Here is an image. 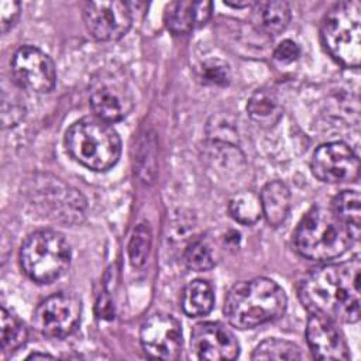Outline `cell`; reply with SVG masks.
<instances>
[{
  "instance_id": "6da1fadb",
  "label": "cell",
  "mask_w": 361,
  "mask_h": 361,
  "mask_svg": "<svg viewBox=\"0 0 361 361\" xmlns=\"http://www.w3.org/2000/svg\"><path fill=\"white\" fill-rule=\"evenodd\" d=\"M360 257L345 262L326 264L307 274L298 296L303 307L334 323H355L360 319Z\"/></svg>"
},
{
  "instance_id": "7a4b0ae2",
  "label": "cell",
  "mask_w": 361,
  "mask_h": 361,
  "mask_svg": "<svg viewBox=\"0 0 361 361\" xmlns=\"http://www.w3.org/2000/svg\"><path fill=\"white\" fill-rule=\"evenodd\" d=\"M288 298L269 278H254L234 285L226 296L223 313L227 322L241 330L274 322L283 316Z\"/></svg>"
},
{
  "instance_id": "3957f363",
  "label": "cell",
  "mask_w": 361,
  "mask_h": 361,
  "mask_svg": "<svg viewBox=\"0 0 361 361\" xmlns=\"http://www.w3.org/2000/svg\"><path fill=\"white\" fill-rule=\"evenodd\" d=\"M360 238L330 207L314 206L293 233L296 251L312 261H329L343 255Z\"/></svg>"
},
{
  "instance_id": "277c9868",
  "label": "cell",
  "mask_w": 361,
  "mask_h": 361,
  "mask_svg": "<svg viewBox=\"0 0 361 361\" xmlns=\"http://www.w3.org/2000/svg\"><path fill=\"white\" fill-rule=\"evenodd\" d=\"M65 147L76 162L99 172L114 166L121 154L117 131L97 117L75 121L65 134Z\"/></svg>"
},
{
  "instance_id": "5b68a950",
  "label": "cell",
  "mask_w": 361,
  "mask_h": 361,
  "mask_svg": "<svg viewBox=\"0 0 361 361\" xmlns=\"http://www.w3.org/2000/svg\"><path fill=\"white\" fill-rule=\"evenodd\" d=\"M323 47L344 68H358L361 61V4L355 0L333 6L320 27Z\"/></svg>"
},
{
  "instance_id": "8992f818",
  "label": "cell",
  "mask_w": 361,
  "mask_h": 361,
  "mask_svg": "<svg viewBox=\"0 0 361 361\" xmlns=\"http://www.w3.org/2000/svg\"><path fill=\"white\" fill-rule=\"evenodd\" d=\"M20 264L25 275L34 282L52 283L69 268V244L58 231H35L21 245Z\"/></svg>"
},
{
  "instance_id": "52a82bcc",
  "label": "cell",
  "mask_w": 361,
  "mask_h": 361,
  "mask_svg": "<svg viewBox=\"0 0 361 361\" xmlns=\"http://www.w3.org/2000/svg\"><path fill=\"white\" fill-rule=\"evenodd\" d=\"M25 195L44 217L62 223H79L85 216L82 193L51 175H35L27 182Z\"/></svg>"
},
{
  "instance_id": "ba28073f",
  "label": "cell",
  "mask_w": 361,
  "mask_h": 361,
  "mask_svg": "<svg viewBox=\"0 0 361 361\" xmlns=\"http://www.w3.org/2000/svg\"><path fill=\"white\" fill-rule=\"evenodd\" d=\"M89 102L97 118L114 123L130 114L134 107V96L128 82L117 71L103 69L90 83Z\"/></svg>"
},
{
  "instance_id": "9c48e42d",
  "label": "cell",
  "mask_w": 361,
  "mask_h": 361,
  "mask_svg": "<svg viewBox=\"0 0 361 361\" xmlns=\"http://www.w3.org/2000/svg\"><path fill=\"white\" fill-rule=\"evenodd\" d=\"M80 314L82 303L79 298L59 292L48 296L37 306L32 324L45 337L63 338L79 327Z\"/></svg>"
},
{
  "instance_id": "30bf717a",
  "label": "cell",
  "mask_w": 361,
  "mask_h": 361,
  "mask_svg": "<svg viewBox=\"0 0 361 361\" xmlns=\"http://www.w3.org/2000/svg\"><path fill=\"white\" fill-rule=\"evenodd\" d=\"M82 14L89 34L99 41L120 39L133 23L128 4L118 0L87 1Z\"/></svg>"
},
{
  "instance_id": "8fae6325",
  "label": "cell",
  "mask_w": 361,
  "mask_h": 361,
  "mask_svg": "<svg viewBox=\"0 0 361 361\" xmlns=\"http://www.w3.org/2000/svg\"><path fill=\"white\" fill-rule=\"evenodd\" d=\"M11 73L20 87L35 93L51 92L56 82L52 59L39 48L20 47L11 58Z\"/></svg>"
},
{
  "instance_id": "7c38bea8",
  "label": "cell",
  "mask_w": 361,
  "mask_h": 361,
  "mask_svg": "<svg viewBox=\"0 0 361 361\" xmlns=\"http://www.w3.org/2000/svg\"><path fill=\"white\" fill-rule=\"evenodd\" d=\"M140 341L144 353L157 360L173 361L182 353V327L171 314L155 313L141 326Z\"/></svg>"
},
{
  "instance_id": "4fadbf2b",
  "label": "cell",
  "mask_w": 361,
  "mask_h": 361,
  "mask_svg": "<svg viewBox=\"0 0 361 361\" xmlns=\"http://www.w3.org/2000/svg\"><path fill=\"white\" fill-rule=\"evenodd\" d=\"M313 175L327 183L354 182L358 178L360 161L350 145L333 141L320 145L312 157Z\"/></svg>"
},
{
  "instance_id": "5bb4252c",
  "label": "cell",
  "mask_w": 361,
  "mask_h": 361,
  "mask_svg": "<svg viewBox=\"0 0 361 361\" xmlns=\"http://www.w3.org/2000/svg\"><path fill=\"white\" fill-rule=\"evenodd\" d=\"M190 350L197 360H234L240 344L234 333L219 322H204L195 326L190 336Z\"/></svg>"
},
{
  "instance_id": "9a60e30c",
  "label": "cell",
  "mask_w": 361,
  "mask_h": 361,
  "mask_svg": "<svg viewBox=\"0 0 361 361\" xmlns=\"http://www.w3.org/2000/svg\"><path fill=\"white\" fill-rule=\"evenodd\" d=\"M306 341L317 360L347 361L350 358L348 347L334 322L319 314L310 313L307 319Z\"/></svg>"
},
{
  "instance_id": "2e32d148",
  "label": "cell",
  "mask_w": 361,
  "mask_h": 361,
  "mask_svg": "<svg viewBox=\"0 0 361 361\" xmlns=\"http://www.w3.org/2000/svg\"><path fill=\"white\" fill-rule=\"evenodd\" d=\"M252 24L257 30L268 34H281L290 21V8L286 1H257L252 7L251 14Z\"/></svg>"
},
{
  "instance_id": "e0dca14e",
  "label": "cell",
  "mask_w": 361,
  "mask_h": 361,
  "mask_svg": "<svg viewBox=\"0 0 361 361\" xmlns=\"http://www.w3.org/2000/svg\"><path fill=\"white\" fill-rule=\"evenodd\" d=\"M262 214L272 227L281 226L290 210V192L281 180L267 183L259 195Z\"/></svg>"
},
{
  "instance_id": "ac0fdd59",
  "label": "cell",
  "mask_w": 361,
  "mask_h": 361,
  "mask_svg": "<svg viewBox=\"0 0 361 361\" xmlns=\"http://www.w3.org/2000/svg\"><path fill=\"white\" fill-rule=\"evenodd\" d=\"M248 116L261 127H272L282 117V106L276 94L271 90L261 89L252 93L247 103Z\"/></svg>"
},
{
  "instance_id": "d6986e66",
  "label": "cell",
  "mask_w": 361,
  "mask_h": 361,
  "mask_svg": "<svg viewBox=\"0 0 361 361\" xmlns=\"http://www.w3.org/2000/svg\"><path fill=\"white\" fill-rule=\"evenodd\" d=\"M214 305V293L207 281L189 282L182 293V309L189 317H200L210 313Z\"/></svg>"
},
{
  "instance_id": "ffe728a7",
  "label": "cell",
  "mask_w": 361,
  "mask_h": 361,
  "mask_svg": "<svg viewBox=\"0 0 361 361\" xmlns=\"http://www.w3.org/2000/svg\"><path fill=\"white\" fill-rule=\"evenodd\" d=\"M165 25L175 35L189 34L197 28L195 1H173L165 10Z\"/></svg>"
},
{
  "instance_id": "44dd1931",
  "label": "cell",
  "mask_w": 361,
  "mask_h": 361,
  "mask_svg": "<svg viewBox=\"0 0 361 361\" xmlns=\"http://www.w3.org/2000/svg\"><path fill=\"white\" fill-rule=\"evenodd\" d=\"M330 209L348 228L360 235L361 202L357 190H344L338 193L333 199Z\"/></svg>"
},
{
  "instance_id": "7402d4cb",
  "label": "cell",
  "mask_w": 361,
  "mask_h": 361,
  "mask_svg": "<svg viewBox=\"0 0 361 361\" xmlns=\"http://www.w3.org/2000/svg\"><path fill=\"white\" fill-rule=\"evenodd\" d=\"M230 216L244 226H251L262 216L259 196L252 192H240L228 202Z\"/></svg>"
},
{
  "instance_id": "603a6c76",
  "label": "cell",
  "mask_w": 361,
  "mask_h": 361,
  "mask_svg": "<svg viewBox=\"0 0 361 361\" xmlns=\"http://www.w3.org/2000/svg\"><path fill=\"white\" fill-rule=\"evenodd\" d=\"M1 347L4 351H16L23 347L28 338V330L24 323L10 313L6 307H1Z\"/></svg>"
},
{
  "instance_id": "cb8c5ba5",
  "label": "cell",
  "mask_w": 361,
  "mask_h": 361,
  "mask_svg": "<svg viewBox=\"0 0 361 361\" xmlns=\"http://www.w3.org/2000/svg\"><path fill=\"white\" fill-rule=\"evenodd\" d=\"M252 360H300L302 353L300 348L282 338H267L262 343H259L252 355Z\"/></svg>"
},
{
  "instance_id": "d4e9b609",
  "label": "cell",
  "mask_w": 361,
  "mask_h": 361,
  "mask_svg": "<svg viewBox=\"0 0 361 361\" xmlns=\"http://www.w3.org/2000/svg\"><path fill=\"white\" fill-rule=\"evenodd\" d=\"M152 243V234L147 223L138 224L130 238L128 243V258L133 267L141 268L145 265L147 258L149 255Z\"/></svg>"
},
{
  "instance_id": "484cf974",
  "label": "cell",
  "mask_w": 361,
  "mask_h": 361,
  "mask_svg": "<svg viewBox=\"0 0 361 361\" xmlns=\"http://www.w3.org/2000/svg\"><path fill=\"white\" fill-rule=\"evenodd\" d=\"M185 265L192 271H207L214 267V254L204 240L193 241L183 254Z\"/></svg>"
},
{
  "instance_id": "4316f807",
  "label": "cell",
  "mask_w": 361,
  "mask_h": 361,
  "mask_svg": "<svg viewBox=\"0 0 361 361\" xmlns=\"http://www.w3.org/2000/svg\"><path fill=\"white\" fill-rule=\"evenodd\" d=\"M200 73H202L203 82L207 85L226 86L231 80V71L228 63L216 58L204 61L202 65Z\"/></svg>"
},
{
  "instance_id": "83f0119b",
  "label": "cell",
  "mask_w": 361,
  "mask_h": 361,
  "mask_svg": "<svg viewBox=\"0 0 361 361\" xmlns=\"http://www.w3.org/2000/svg\"><path fill=\"white\" fill-rule=\"evenodd\" d=\"M20 17V3L3 0L0 1V25L1 32H7L10 28L14 27Z\"/></svg>"
},
{
  "instance_id": "f1b7e54d",
  "label": "cell",
  "mask_w": 361,
  "mask_h": 361,
  "mask_svg": "<svg viewBox=\"0 0 361 361\" xmlns=\"http://www.w3.org/2000/svg\"><path fill=\"white\" fill-rule=\"evenodd\" d=\"M299 55H300V48L292 39L281 41L274 51V58L281 63H290L296 61Z\"/></svg>"
},
{
  "instance_id": "f546056e",
  "label": "cell",
  "mask_w": 361,
  "mask_h": 361,
  "mask_svg": "<svg viewBox=\"0 0 361 361\" xmlns=\"http://www.w3.org/2000/svg\"><path fill=\"white\" fill-rule=\"evenodd\" d=\"M96 313L102 319H113L114 317V307H113L110 296L106 292L102 293L96 302Z\"/></svg>"
},
{
  "instance_id": "4dcf8cb0",
  "label": "cell",
  "mask_w": 361,
  "mask_h": 361,
  "mask_svg": "<svg viewBox=\"0 0 361 361\" xmlns=\"http://www.w3.org/2000/svg\"><path fill=\"white\" fill-rule=\"evenodd\" d=\"M224 4H226V6H228V7H234V8H243V7H248V6H251V3H250V1H243V3H238V1H235V3L224 1Z\"/></svg>"
},
{
  "instance_id": "1f68e13d",
  "label": "cell",
  "mask_w": 361,
  "mask_h": 361,
  "mask_svg": "<svg viewBox=\"0 0 361 361\" xmlns=\"http://www.w3.org/2000/svg\"><path fill=\"white\" fill-rule=\"evenodd\" d=\"M37 358H54V357L51 354H45V353H34L27 357V360H37Z\"/></svg>"
}]
</instances>
